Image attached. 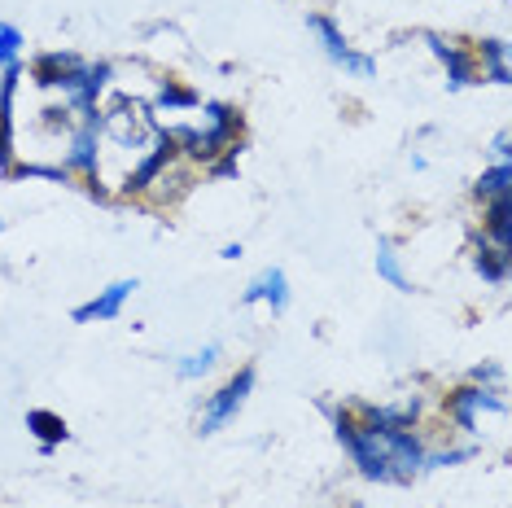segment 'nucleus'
I'll return each instance as SVG.
<instances>
[{
  "mask_svg": "<svg viewBox=\"0 0 512 508\" xmlns=\"http://www.w3.org/2000/svg\"><path fill=\"white\" fill-rule=\"evenodd\" d=\"M473 452L469 447H451V452H438V456H425V469H442V465H460V460H469Z\"/></svg>",
  "mask_w": 512,
  "mask_h": 508,
  "instance_id": "nucleus-21",
  "label": "nucleus"
},
{
  "mask_svg": "<svg viewBox=\"0 0 512 508\" xmlns=\"http://www.w3.org/2000/svg\"><path fill=\"white\" fill-rule=\"evenodd\" d=\"M482 237H491L499 250H512V193H508V198H491V202H486Z\"/></svg>",
  "mask_w": 512,
  "mask_h": 508,
  "instance_id": "nucleus-10",
  "label": "nucleus"
},
{
  "mask_svg": "<svg viewBox=\"0 0 512 508\" xmlns=\"http://www.w3.org/2000/svg\"><path fill=\"white\" fill-rule=\"evenodd\" d=\"M311 22V31L320 36V49H324V57L329 62H337L342 71H351V75H359V79H368V75H377V57H368V53H355L351 44H346V36H342V27H337L333 18H307Z\"/></svg>",
  "mask_w": 512,
  "mask_h": 508,
  "instance_id": "nucleus-3",
  "label": "nucleus"
},
{
  "mask_svg": "<svg viewBox=\"0 0 512 508\" xmlns=\"http://www.w3.org/2000/svg\"><path fill=\"white\" fill-rule=\"evenodd\" d=\"M22 66H5V79H0V171H14V92H18Z\"/></svg>",
  "mask_w": 512,
  "mask_h": 508,
  "instance_id": "nucleus-5",
  "label": "nucleus"
},
{
  "mask_svg": "<svg viewBox=\"0 0 512 508\" xmlns=\"http://www.w3.org/2000/svg\"><path fill=\"white\" fill-rule=\"evenodd\" d=\"M27 430L40 438V447H44V452H53L57 443H66V421L57 417V412H44V408L27 412Z\"/></svg>",
  "mask_w": 512,
  "mask_h": 508,
  "instance_id": "nucleus-14",
  "label": "nucleus"
},
{
  "mask_svg": "<svg viewBox=\"0 0 512 508\" xmlns=\"http://www.w3.org/2000/svg\"><path fill=\"white\" fill-rule=\"evenodd\" d=\"M486 66H491V84H508V44L504 40H482V49H477Z\"/></svg>",
  "mask_w": 512,
  "mask_h": 508,
  "instance_id": "nucleus-17",
  "label": "nucleus"
},
{
  "mask_svg": "<svg viewBox=\"0 0 512 508\" xmlns=\"http://www.w3.org/2000/svg\"><path fill=\"white\" fill-rule=\"evenodd\" d=\"M132 290H136V281H114L110 290H101L92 303H84V307H75V325H92V320H114L123 311V303L132 298Z\"/></svg>",
  "mask_w": 512,
  "mask_h": 508,
  "instance_id": "nucleus-9",
  "label": "nucleus"
},
{
  "mask_svg": "<svg viewBox=\"0 0 512 508\" xmlns=\"http://www.w3.org/2000/svg\"><path fill=\"white\" fill-rule=\"evenodd\" d=\"M473 268L482 272V281L499 285L508 276V268H512V250H499V246H491V241L482 237V246H477V254H473Z\"/></svg>",
  "mask_w": 512,
  "mask_h": 508,
  "instance_id": "nucleus-12",
  "label": "nucleus"
},
{
  "mask_svg": "<svg viewBox=\"0 0 512 508\" xmlns=\"http://www.w3.org/2000/svg\"><path fill=\"white\" fill-rule=\"evenodd\" d=\"M250 390H254V368H237L224 386L215 390L211 399H206V412H202V434H215V430H224V425L241 412V403L250 399Z\"/></svg>",
  "mask_w": 512,
  "mask_h": 508,
  "instance_id": "nucleus-2",
  "label": "nucleus"
},
{
  "mask_svg": "<svg viewBox=\"0 0 512 508\" xmlns=\"http://www.w3.org/2000/svg\"><path fill=\"white\" fill-rule=\"evenodd\" d=\"M0 233H5V219H0Z\"/></svg>",
  "mask_w": 512,
  "mask_h": 508,
  "instance_id": "nucleus-24",
  "label": "nucleus"
},
{
  "mask_svg": "<svg viewBox=\"0 0 512 508\" xmlns=\"http://www.w3.org/2000/svg\"><path fill=\"white\" fill-rule=\"evenodd\" d=\"M333 425L359 473L372 482H407L425 469V447L412 430H364L355 412H337Z\"/></svg>",
  "mask_w": 512,
  "mask_h": 508,
  "instance_id": "nucleus-1",
  "label": "nucleus"
},
{
  "mask_svg": "<svg viewBox=\"0 0 512 508\" xmlns=\"http://www.w3.org/2000/svg\"><path fill=\"white\" fill-rule=\"evenodd\" d=\"M75 66H79L75 53H44V57H36L31 75H36L40 88H57V84H62V75H71Z\"/></svg>",
  "mask_w": 512,
  "mask_h": 508,
  "instance_id": "nucleus-13",
  "label": "nucleus"
},
{
  "mask_svg": "<svg viewBox=\"0 0 512 508\" xmlns=\"http://www.w3.org/2000/svg\"><path fill=\"white\" fill-rule=\"evenodd\" d=\"M246 303H272V311L289 307V281L281 268H267L263 276H254V285L246 290Z\"/></svg>",
  "mask_w": 512,
  "mask_h": 508,
  "instance_id": "nucleus-11",
  "label": "nucleus"
},
{
  "mask_svg": "<svg viewBox=\"0 0 512 508\" xmlns=\"http://www.w3.org/2000/svg\"><path fill=\"white\" fill-rule=\"evenodd\" d=\"M508 154H512V149H508V132H499L495 136V158H499V163H508Z\"/></svg>",
  "mask_w": 512,
  "mask_h": 508,
  "instance_id": "nucleus-23",
  "label": "nucleus"
},
{
  "mask_svg": "<svg viewBox=\"0 0 512 508\" xmlns=\"http://www.w3.org/2000/svg\"><path fill=\"white\" fill-rule=\"evenodd\" d=\"M473 193H477L482 202L508 198V193H512V167H508V163H495L491 171H482V176H477V184H473Z\"/></svg>",
  "mask_w": 512,
  "mask_h": 508,
  "instance_id": "nucleus-16",
  "label": "nucleus"
},
{
  "mask_svg": "<svg viewBox=\"0 0 512 508\" xmlns=\"http://www.w3.org/2000/svg\"><path fill=\"white\" fill-rule=\"evenodd\" d=\"M171 163H176V145H171L167 136H162V141H158L154 149H149L141 163L132 167V176L123 180V193H149V189L158 184V176H162V171H167Z\"/></svg>",
  "mask_w": 512,
  "mask_h": 508,
  "instance_id": "nucleus-7",
  "label": "nucleus"
},
{
  "mask_svg": "<svg viewBox=\"0 0 512 508\" xmlns=\"http://www.w3.org/2000/svg\"><path fill=\"white\" fill-rule=\"evenodd\" d=\"M473 381H499V368H495V364H482V368H473Z\"/></svg>",
  "mask_w": 512,
  "mask_h": 508,
  "instance_id": "nucleus-22",
  "label": "nucleus"
},
{
  "mask_svg": "<svg viewBox=\"0 0 512 508\" xmlns=\"http://www.w3.org/2000/svg\"><path fill=\"white\" fill-rule=\"evenodd\" d=\"M447 412H451V421L460 425V430H477V412H504V399L495 395V390H486V386H460V390H451L447 395Z\"/></svg>",
  "mask_w": 512,
  "mask_h": 508,
  "instance_id": "nucleus-4",
  "label": "nucleus"
},
{
  "mask_svg": "<svg viewBox=\"0 0 512 508\" xmlns=\"http://www.w3.org/2000/svg\"><path fill=\"white\" fill-rule=\"evenodd\" d=\"M18 49H22V31L14 22H0V66H14Z\"/></svg>",
  "mask_w": 512,
  "mask_h": 508,
  "instance_id": "nucleus-20",
  "label": "nucleus"
},
{
  "mask_svg": "<svg viewBox=\"0 0 512 508\" xmlns=\"http://www.w3.org/2000/svg\"><path fill=\"white\" fill-rule=\"evenodd\" d=\"M97 132H101V123H79L75 127L71 149H66V163H62L71 176L97 180Z\"/></svg>",
  "mask_w": 512,
  "mask_h": 508,
  "instance_id": "nucleus-8",
  "label": "nucleus"
},
{
  "mask_svg": "<svg viewBox=\"0 0 512 508\" xmlns=\"http://www.w3.org/2000/svg\"><path fill=\"white\" fill-rule=\"evenodd\" d=\"M197 106V92L193 88H180V84H171L167 79V88H162V97H158V110H193Z\"/></svg>",
  "mask_w": 512,
  "mask_h": 508,
  "instance_id": "nucleus-19",
  "label": "nucleus"
},
{
  "mask_svg": "<svg viewBox=\"0 0 512 508\" xmlns=\"http://www.w3.org/2000/svg\"><path fill=\"white\" fill-rule=\"evenodd\" d=\"M377 276L390 281L399 294H412V281H407V272H403V263H399V254H394L390 241H377Z\"/></svg>",
  "mask_w": 512,
  "mask_h": 508,
  "instance_id": "nucleus-15",
  "label": "nucleus"
},
{
  "mask_svg": "<svg viewBox=\"0 0 512 508\" xmlns=\"http://www.w3.org/2000/svg\"><path fill=\"white\" fill-rule=\"evenodd\" d=\"M425 44L434 49L438 62L447 66V84H451V88H464V84H473V79H477V62H473V53L464 49L460 40H442V36H434V31H429Z\"/></svg>",
  "mask_w": 512,
  "mask_h": 508,
  "instance_id": "nucleus-6",
  "label": "nucleus"
},
{
  "mask_svg": "<svg viewBox=\"0 0 512 508\" xmlns=\"http://www.w3.org/2000/svg\"><path fill=\"white\" fill-rule=\"evenodd\" d=\"M215 360H219V346L211 342V346H202V351H193V355H184V360L176 364V373L180 377H202V373H211V368H215Z\"/></svg>",
  "mask_w": 512,
  "mask_h": 508,
  "instance_id": "nucleus-18",
  "label": "nucleus"
}]
</instances>
